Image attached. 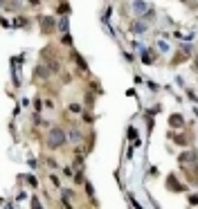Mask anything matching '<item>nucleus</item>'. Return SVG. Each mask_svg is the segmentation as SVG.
Masks as SVG:
<instances>
[{"mask_svg": "<svg viewBox=\"0 0 198 209\" xmlns=\"http://www.w3.org/2000/svg\"><path fill=\"white\" fill-rule=\"evenodd\" d=\"M50 142H52V146H59V144L63 142L61 133H59V131H54V133H52V135H50Z\"/></svg>", "mask_w": 198, "mask_h": 209, "instance_id": "nucleus-1", "label": "nucleus"}, {"mask_svg": "<svg viewBox=\"0 0 198 209\" xmlns=\"http://www.w3.org/2000/svg\"><path fill=\"white\" fill-rule=\"evenodd\" d=\"M180 124H182V119H180V117H176V115H173V117H171V126H180Z\"/></svg>", "mask_w": 198, "mask_h": 209, "instance_id": "nucleus-2", "label": "nucleus"}, {"mask_svg": "<svg viewBox=\"0 0 198 209\" xmlns=\"http://www.w3.org/2000/svg\"><path fill=\"white\" fill-rule=\"evenodd\" d=\"M189 202H191V205H198V198H196V196H191V198H189Z\"/></svg>", "mask_w": 198, "mask_h": 209, "instance_id": "nucleus-3", "label": "nucleus"}]
</instances>
